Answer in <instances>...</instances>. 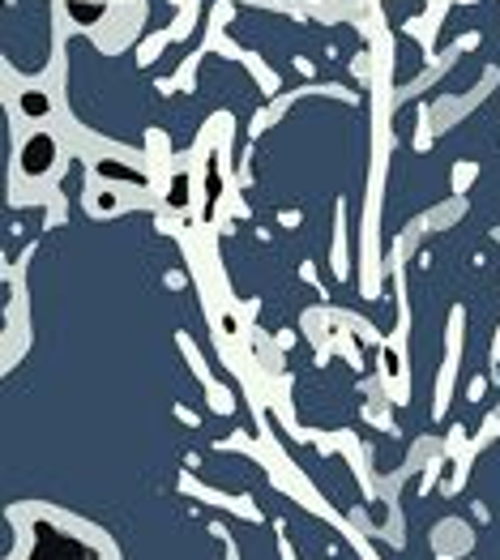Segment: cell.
Masks as SVG:
<instances>
[{
    "mask_svg": "<svg viewBox=\"0 0 500 560\" xmlns=\"http://www.w3.org/2000/svg\"><path fill=\"white\" fill-rule=\"evenodd\" d=\"M51 150H56V145H51V138L31 141V145H26V159H22V163H26V172H35V176H39V172H47V167H51Z\"/></svg>",
    "mask_w": 500,
    "mask_h": 560,
    "instance_id": "2",
    "label": "cell"
},
{
    "mask_svg": "<svg viewBox=\"0 0 500 560\" xmlns=\"http://www.w3.org/2000/svg\"><path fill=\"white\" fill-rule=\"evenodd\" d=\"M31 560H98L94 548H86L82 539L56 530V526H35V548Z\"/></svg>",
    "mask_w": 500,
    "mask_h": 560,
    "instance_id": "1",
    "label": "cell"
},
{
    "mask_svg": "<svg viewBox=\"0 0 500 560\" xmlns=\"http://www.w3.org/2000/svg\"><path fill=\"white\" fill-rule=\"evenodd\" d=\"M73 13H78V18H82V22H94V18H98V13H103V9H91V4H73Z\"/></svg>",
    "mask_w": 500,
    "mask_h": 560,
    "instance_id": "4",
    "label": "cell"
},
{
    "mask_svg": "<svg viewBox=\"0 0 500 560\" xmlns=\"http://www.w3.org/2000/svg\"><path fill=\"white\" fill-rule=\"evenodd\" d=\"M22 107L39 116V112H47V98H44V94H26V98H22Z\"/></svg>",
    "mask_w": 500,
    "mask_h": 560,
    "instance_id": "3",
    "label": "cell"
}]
</instances>
